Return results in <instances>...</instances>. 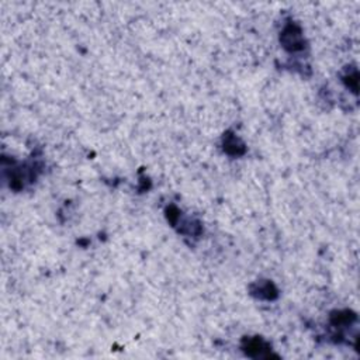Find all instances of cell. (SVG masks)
Segmentation results:
<instances>
[{
	"label": "cell",
	"instance_id": "6da1fadb",
	"mask_svg": "<svg viewBox=\"0 0 360 360\" xmlns=\"http://www.w3.org/2000/svg\"><path fill=\"white\" fill-rule=\"evenodd\" d=\"M283 37H284V44H286L284 47L286 48L293 49V51L301 48V41H303L301 40V34H300V31L294 30V27L286 30V32L283 34Z\"/></svg>",
	"mask_w": 360,
	"mask_h": 360
}]
</instances>
